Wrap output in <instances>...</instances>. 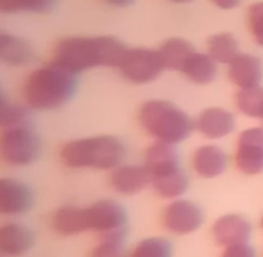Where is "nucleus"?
I'll list each match as a JSON object with an SVG mask.
<instances>
[{"instance_id": "f257e3e1", "label": "nucleus", "mask_w": 263, "mask_h": 257, "mask_svg": "<svg viewBox=\"0 0 263 257\" xmlns=\"http://www.w3.org/2000/svg\"><path fill=\"white\" fill-rule=\"evenodd\" d=\"M126 48L112 36L67 38L53 51V62L73 75L97 67H117Z\"/></svg>"}, {"instance_id": "f03ea898", "label": "nucleus", "mask_w": 263, "mask_h": 257, "mask_svg": "<svg viewBox=\"0 0 263 257\" xmlns=\"http://www.w3.org/2000/svg\"><path fill=\"white\" fill-rule=\"evenodd\" d=\"M76 85L72 72L51 62L28 75L23 85V98L31 109H55L71 99Z\"/></svg>"}, {"instance_id": "7ed1b4c3", "label": "nucleus", "mask_w": 263, "mask_h": 257, "mask_svg": "<svg viewBox=\"0 0 263 257\" xmlns=\"http://www.w3.org/2000/svg\"><path fill=\"white\" fill-rule=\"evenodd\" d=\"M126 148L120 139L110 135L72 140L61 151V158L71 169L115 170L121 164Z\"/></svg>"}, {"instance_id": "20e7f679", "label": "nucleus", "mask_w": 263, "mask_h": 257, "mask_svg": "<svg viewBox=\"0 0 263 257\" xmlns=\"http://www.w3.org/2000/svg\"><path fill=\"white\" fill-rule=\"evenodd\" d=\"M144 130L157 141L177 144L187 139L194 128L192 118L182 109L166 100H149L139 112Z\"/></svg>"}, {"instance_id": "39448f33", "label": "nucleus", "mask_w": 263, "mask_h": 257, "mask_svg": "<svg viewBox=\"0 0 263 257\" xmlns=\"http://www.w3.org/2000/svg\"><path fill=\"white\" fill-rule=\"evenodd\" d=\"M41 151V141L31 125L4 128L0 138L3 161L13 167L33 163Z\"/></svg>"}, {"instance_id": "423d86ee", "label": "nucleus", "mask_w": 263, "mask_h": 257, "mask_svg": "<svg viewBox=\"0 0 263 257\" xmlns=\"http://www.w3.org/2000/svg\"><path fill=\"white\" fill-rule=\"evenodd\" d=\"M117 68L126 80L133 84L143 85L154 81L164 69V64L158 50L126 48Z\"/></svg>"}, {"instance_id": "0eeeda50", "label": "nucleus", "mask_w": 263, "mask_h": 257, "mask_svg": "<svg viewBox=\"0 0 263 257\" xmlns=\"http://www.w3.org/2000/svg\"><path fill=\"white\" fill-rule=\"evenodd\" d=\"M87 231H94L99 236L125 234L126 213L122 206L112 199H103L85 207Z\"/></svg>"}, {"instance_id": "6e6552de", "label": "nucleus", "mask_w": 263, "mask_h": 257, "mask_svg": "<svg viewBox=\"0 0 263 257\" xmlns=\"http://www.w3.org/2000/svg\"><path fill=\"white\" fill-rule=\"evenodd\" d=\"M203 218V211L194 202L187 199H175L164 210L162 223L170 233L186 235L200 228Z\"/></svg>"}, {"instance_id": "1a4fd4ad", "label": "nucleus", "mask_w": 263, "mask_h": 257, "mask_svg": "<svg viewBox=\"0 0 263 257\" xmlns=\"http://www.w3.org/2000/svg\"><path fill=\"white\" fill-rule=\"evenodd\" d=\"M235 163L246 175H258L263 171V127L247 128L239 135Z\"/></svg>"}, {"instance_id": "9d476101", "label": "nucleus", "mask_w": 263, "mask_h": 257, "mask_svg": "<svg viewBox=\"0 0 263 257\" xmlns=\"http://www.w3.org/2000/svg\"><path fill=\"white\" fill-rule=\"evenodd\" d=\"M212 234L218 246L228 248L236 244L248 243L252 225L244 216L238 213L221 216L212 226Z\"/></svg>"}, {"instance_id": "9b49d317", "label": "nucleus", "mask_w": 263, "mask_h": 257, "mask_svg": "<svg viewBox=\"0 0 263 257\" xmlns=\"http://www.w3.org/2000/svg\"><path fill=\"white\" fill-rule=\"evenodd\" d=\"M32 207V193L23 182L14 179L0 180V212L20 216Z\"/></svg>"}, {"instance_id": "f8f14e48", "label": "nucleus", "mask_w": 263, "mask_h": 257, "mask_svg": "<svg viewBox=\"0 0 263 257\" xmlns=\"http://www.w3.org/2000/svg\"><path fill=\"white\" fill-rule=\"evenodd\" d=\"M195 128L207 139H222L235 128V117L230 111L223 108H207L198 116Z\"/></svg>"}, {"instance_id": "ddd939ff", "label": "nucleus", "mask_w": 263, "mask_h": 257, "mask_svg": "<svg viewBox=\"0 0 263 257\" xmlns=\"http://www.w3.org/2000/svg\"><path fill=\"white\" fill-rule=\"evenodd\" d=\"M109 182L110 187L120 194L133 195L151 185V175L145 166L120 164L112 170Z\"/></svg>"}, {"instance_id": "4468645a", "label": "nucleus", "mask_w": 263, "mask_h": 257, "mask_svg": "<svg viewBox=\"0 0 263 257\" xmlns=\"http://www.w3.org/2000/svg\"><path fill=\"white\" fill-rule=\"evenodd\" d=\"M33 242V233L23 224L8 223L0 229V252L5 257L25 256Z\"/></svg>"}, {"instance_id": "2eb2a0df", "label": "nucleus", "mask_w": 263, "mask_h": 257, "mask_svg": "<svg viewBox=\"0 0 263 257\" xmlns=\"http://www.w3.org/2000/svg\"><path fill=\"white\" fill-rule=\"evenodd\" d=\"M145 169L151 179L171 174L180 169L179 154L172 144L156 141L145 152Z\"/></svg>"}, {"instance_id": "dca6fc26", "label": "nucleus", "mask_w": 263, "mask_h": 257, "mask_svg": "<svg viewBox=\"0 0 263 257\" xmlns=\"http://www.w3.org/2000/svg\"><path fill=\"white\" fill-rule=\"evenodd\" d=\"M228 74L231 82L240 89L259 86L263 76L262 62L251 54L240 53L229 64Z\"/></svg>"}, {"instance_id": "f3484780", "label": "nucleus", "mask_w": 263, "mask_h": 257, "mask_svg": "<svg viewBox=\"0 0 263 257\" xmlns=\"http://www.w3.org/2000/svg\"><path fill=\"white\" fill-rule=\"evenodd\" d=\"M193 170L204 179H212L222 174L228 167V154L217 145H202L193 153Z\"/></svg>"}, {"instance_id": "a211bd4d", "label": "nucleus", "mask_w": 263, "mask_h": 257, "mask_svg": "<svg viewBox=\"0 0 263 257\" xmlns=\"http://www.w3.org/2000/svg\"><path fill=\"white\" fill-rule=\"evenodd\" d=\"M35 50L28 41L10 33H0V61L14 67L32 63Z\"/></svg>"}, {"instance_id": "6ab92c4d", "label": "nucleus", "mask_w": 263, "mask_h": 257, "mask_svg": "<svg viewBox=\"0 0 263 257\" xmlns=\"http://www.w3.org/2000/svg\"><path fill=\"white\" fill-rule=\"evenodd\" d=\"M51 226L61 235L71 236L86 233L85 208L66 206L54 212L51 217Z\"/></svg>"}, {"instance_id": "aec40b11", "label": "nucleus", "mask_w": 263, "mask_h": 257, "mask_svg": "<svg viewBox=\"0 0 263 257\" xmlns=\"http://www.w3.org/2000/svg\"><path fill=\"white\" fill-rule=\"evenodd\" d=\"M187 79L197 85H207L217 75V63L208 54L194 51L181 69Z\"/></svg>"}, {"instance_id": "412c9836", "label": "nucleus", "mask_w": 263, "mask_h": 257, "mask_svg": "<svg viewBox=\"0 0 263 257\" xmlns=\"http://www.w3.org/2000/svg\"><path fill=\"white\" fill-rule=\"evenodd\" d=\"M159 56L164 64V68L181 72L189 57L194 53V48L189 41L184 39H170L158 49Z\"/></svg>"}, {"instance_id": "4be33fe9", "label": "nucleus", "mask_w": 263, "mask_h": 257, "mask_svg": "<svg viewBox=\"0 0 263 257\" xmlns=\"http://www.w3.org/2000/svg\"><path fill=\"white\" fill-rule=\"evenodd\" d=\"M207 54L216 63L230 64L240 54V50L236 39L231 33L222 32L208 39Z\"/></svg>"}, {"instance_id": "5701e85b", "label": "nucleus", "mask_w": 263, "mask_h": 257, "mask_svg": "<svg viewBox=\"0 0 263 257\" xmlns=\"http://www.w3.org/2000/svg\"><path fill=\"white\" fill-rule=\"evenodd\" d=\"M151 185L161 198L175 199V198L181 197L186 192L189 187V180H187L186 174L181 169H179L171 174L153 177L151 179Z\"/></svg>"}, {"instance_id": "b1692460", "label": "nucleus", "mask_w": 263, "mask_h": 257, "mask_svg": "<svg viewBox=\"0 0 263 257\" xmlns=\"http://www.w3.org/2000/svg\"><path fill=\"white\" fill-rule=\"evenodd\" d=\"M236 105L243 115L252 118H261L263 115V87L240 89L236 95Z\"/></svg>"}, {"instance_id": "393cba45", "label": "nucleus", "mask_w": 263, "mask_h": 257, "mask_svg": "<svg viewBox=\"0 0 263 257\" xmlns=\"http://www.w3.org/2000/svg\"><path fill=\"white\" fill-rule=\"evenodd\" d=\"M128 257H172V247L167 239L151 236L139 242Z\"/></svg>"}, {"instance_id": "a878e982", "label": "nucleus", "mask_w": 263, "mask_h": 257, "mask_svg": "<svg viewBox=\"0 0 263 257\" xmlns=\"http://www.w3.org/2000/svg\"><path fill=\"white\" fill-rule=\"evenodd\" d=\"M128 253L125 246V234H112L99 236L90 257H128Z\"/></svg>"}, {"instance_id": "bb28decb", "label": "nucleus", "mask_w": 263, "mask_h": 257, "mask_svg": "<svg viewBox=\"0 0 263 257\" xmlns=\"http://www.w3.org/2000/svg\"><path fill=\"white\" fill-rule=\"evenodd\" d=\"M31 125V115L28 108L13 103H0V126L3 128L18 127Z\"/></svg>"}, {"instance_id": "cd10ccee", "label": "nucleus", "mask_w": 263, "mask_h": 257, "mask_svg": "<svg viewBox=\"0 0 263 257\" xmlns=\"http://www.w3.org/2000/svg\"><path fill=\"white\" fill-rule=\"evenodd\" d=\"M54 0H0L3 13H43L48 12Z\"/></svg>"}, {"instance_id": "c85d7f7f", "label": "nucleus", "mask_w": 263, "mask_h": 257, "mask_svg": "<svg viewBox=\"0 0 263 257\" xmlns=\"http://www.w3.org/2000/svg\"><path fill=\"white\" fill-rule=\"evenodd\" d=\"M248 27L254 41L263 46V2L254 3L249 7Z\"/></svg>"}, {"instance_id": "c756f323", "label": "nucleus", "mask_w": 263, "mask_h": 257, "mask_svg": "<svg viewBox=\"0 0 263 257\" xmlns=\"http://www.w3.org/2000/svg\"><path fill=\"white\" fill-rule=\"evenodd\" d=\"M221 257H257L256 251L253 247L249 246L248 243L236 244V246H231L225 248L222 256Z\"/></svg>"}, {"instance_id": "7c9ffc66", "label": "nucleus", "mask_w": 263, "mask_h": 257, "mask_svg": "<svg viewBox=\"0 0 263 257\" xmlns=\"http://www.w3.org/2000/svg\"><path fill=\"white\" fill-rule=\"evenodd\" d=\"M216 7L221 8V9H234V8L239 7L241 0H211Z\"/></svg>"}, {"instance_id": "2f4dec72", "label": "nucleus", "mask_w": 263, "mask_h": 257, "mask_svg": "<svg viewBox=\"0 0 263 257\" xmlns=\"http://www.w3.org/2000/svg\"><path fill=\"white\" fill-rule=\"evenodd\" d=\"M104 2L110 5H115V7L122 8V7H127V5H130L134 0H104Z\"/></svg>"}, {"instance_id": "473e14b6", "label": "nucleus", "mask_w": 263, "mask_h": 257, "mask_svg": "<svg viewBox=\"0 0 263 257\" xmlns=\"http://www.w3.org/2000/svg\"><path fill=\"white\" fill-rule=\"evenodd\" d=\"M170 2L177 3V4H184V3H190L193 2V0H170Z\"/></svg>"}, {"instance_id": "72a5a7b5", "label": "nucleus", "mask_w": 263, "mask_h": 257, "mask_svg": "<svg viewBox=\"0 0 263 257\" xmlns=\"http://www.w3.org/2000/svg\"><path fill=\"white\" fill-rule=\"evenodd\" d=\"M261 228L263 229V216H262V218H261Z\"/></svg>"}, {"instance_id": "f704fd0d", "label": "nucleus", "mask_w": 263, "mask_h": 257, "mask_svg": "<svg viewBox=\"0 0 263 257\" xmlns=\"http://www.w3.org/2000/svg\"><path fill=\"white\" fill-rule=\"evenodd\" d=\"M261 120H262V121H263V115H262V117H261Z\"/></svg>"}]
</instances>
